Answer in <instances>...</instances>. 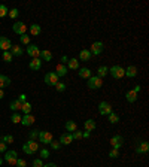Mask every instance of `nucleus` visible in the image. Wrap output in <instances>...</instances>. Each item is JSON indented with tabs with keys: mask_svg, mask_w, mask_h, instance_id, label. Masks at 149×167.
<instances>
[{
	"mask_svg": "<svg viewBox=\"0 0 149 167\" xmlns=\"http://www.w3.org/2000/svg\"><path fill=\"white\" fill-rule=\"evenodd\" d=\"M0 152H6V143L0 142Z\"/></svg>",
	"mask_w": 149,
	"mask_h": 167,
	"instance_id": "nucleus-47",
	"label": "nucleus"
},
{
	"mask_svg": "<svg viewBox=\"0 0 149 167\" xmlns=\"http://www.w3.org/2000/svg\"><path fill=\"white\" fill-rule=\"evenodd\" d=\"M125 99H127L128 103H134V102L137 100V93L136 91H133V90H128L127 94H125Z\"/></svg>",
	"mask_w": 149,
	"mask_h": 167,
	"instance_id": "nucleus-21",
	"label": "nucleus"
},
{
	"mask_svg": "<svg viewBox=\"0 0 149 167\" xmlns=\"http://www.w3.org/2000/svg\"><path fill=\"white\" fill-rule=\"evenodd\" d=\"M28 67H30L31 70H40V67H42V60H40V58H33L30 61V64H28Z\"/></svg>",
	"mask_w": 149,
	"mask_h": 167,
	"instance_id": "nucleus-18",
	"label": "nucleus"
},
{
	"mask_svg": "<svg viewBox=\"0 0 149 167\" xmlns=\"http://www.w3.org/2000/svg\"><path fill=\"white\" fill-rule=\"evenodd\" d=\"M49 157V151L48 149H40V158H48Z\"/></svg>",
	"mask_w": 149,
	"mask_h": 167,
	"instance_id": "nucleus-43",
	"label": "nucleus"
},
{
	"mask_svg": "<svg viewBox=\"0 0 149 167\" xmlns=\"http://www.w3.org/2000/svg\"><path fill=\"white\" fill-rule=\"evenodd\" d=\"M25 164H27V163H25V160H23V158H18L15 166H17V167H25Z\"/></svg>",
	"mask_w": 149,
	"mask_h": 167,
	"instance_id": "nucleus-45",
	"label": "nucleus"
},
{
	"mask_svg": "<svg viewBox=\"0 0 149 167\" xmlns=\"http://www.w3.org/2000/svg\"><path fill=\"white\" fill-rule=\"evenodd\" d=\"M37 139H39V142L44 143V145L51 143V140H52V133H51V131H39Z\"/></svg>",
	"mask_w": 149,
	"mask_h": 167,
	"instance_id": "nucleus-6",
	"label": "nucleus"
},
{
	"mask_svg": "<svg viewBox=\"0 0 149 167\" xmlns=\"http://www.w3.org/2000/svg\"><path fill=\"white\" fill-rule=\"evenodd\" d=\"M21 118H23V117H21L19 113H13L12 117H11V121H12L13 124H19V123H21Z\"/></svg>",
	"mask_w": 149,
	"mask_h": 167,
	"instance_id": "nucleus-34",
	"label": "nucleus"
},
{
	"mask_svg": "<svg viewBox=\"0 0 149 167\" xmlns=\"http://www.w3.org/2000/svg\"><path fill=\"white\" fill-rule=\"evenodd\" d=\"M40 60H45V61H51L52 60V54H51V51L48 50H44V51H40Z\"/></svg>",
	"mask_w": 149,
	"mask_h": 167,
	"instance_id": "nucleus-25",
	"label": "nucleus"
},
{
	"mask_svg": "<svg viewBox=\"0 0 149 167\" xmlns=\"http://www.w3.org/2000/svg\"><path fill=\"white\" fill-rule=\"evenodd\" d=\"M44 167H57V164H54V163H48V164H45Z\"/></svg>",
	"mask_w": 149,
	"mask_h": 167,
	"instance_id": "nucleus-51",
	"label": "nucleus"
},
{
	"mask_svg": "<svg viewBox=\"0 0 149 167\" xmlns=\"http://www.w3.org/2000/svg\"><path fill=\"white\" fill-rule=\"evenodd\" d=\"M13 31L17 34H19V36H23V34H25V31H27V25L24 23H21V21H17L13 24Z\"/></svg>",
	"mask_w": 149,
	"mask_h": 167,
	"instance_id": "nucleus-11",
	"label": "nucleus"
},
{
	"mask_svg": "<svg viewBox=\"0 0 149 167\" xmlns=\"http://www.w3.org/2000/svg\"><path fill=\"white\" fill-rule=\"evenodd\" d=\"M109 157H110V158H118V157H119V151H118V149L112 148V151L109 152Z\"/></svg>",
	"mask_w": 149,
	"mask_h": 167,
	"instance_id": "nucleus-41",
	"label": "nucleus"
},
{
	"mask_svg": "<svg viewBox=\"0 0 149 167\" xmlns=\"http://www.w3.org/2000/svg\"><path fill=\"white\" fill-rule=\"evenodd\" d=\"M133 91H136L137 94L140 93V85H136V87H134V90H133Z\"/></svg>",
	"mask_w": 149,
	"mask_h": 167,
	"instance_id": "nucleus-52",
	"label": "nucleus"
},
{
	"mask_svg": "<svg viewBox=\"0 0 149 167\" xmlns=\"http://www.w3.org/2000/svg\"><path fill=\"white\" fill-rule=\"evenodd\" d=\"M3 97H5V93H3V90H2V88H0V100L3 99Z\"/></svg>",
	"mask_w": 149,
	"mask_h": 167,
	"instance_id": "nucleus-53",
	"label": "nucleus"
},
{
	"mask_svg": "<svg viewBox=\"0 0 149 167\" xmlns=\"http://www.w3.org/2000/svg\"><path fill=\"white\" fill-rule=\"evenodd\" d=\"M19 37H21V44H24V45L30 44V36H25V34H23V36H19Z\"/></svg>",
	"mask_w": 149,
	"mask_h": 167,
	"instance_id": "nucleus-42",
	"label": "nucleus"
},
{
	"mask_svg": "<svg viewBox=\"0 0 149 167\" xmlns=\"http://www.w3.org/2000/svg\"><path fill=\"white\" fill-rule=\"evenodd\" d=\"M9 85H11V79L8 76H5V75H0V88L9 87Z\"/></svg>",
	"mask_w": 149,
	"mask_h": 167,
	"instance_id": "nucleus-28",
	"label": "nucleus"
},
{
	"mask_svg": "<svg viewBox=\"0 0 149 167\" xmlns=\"http://www.w3.org/2000/svg\"><path fill=\"white\" fill-rule=\"evenodd\" d=\"M23 151L25 154L28 155H33L36 151H39V143H36V140H28L23 145Z\"/></svg>",
	"mask_w": 149,
	"mask_h": 167,
	"instance_id": "nucleus-1",
	"label": "nucleus"
},
{
	"mask_svg": "<svg viewBox=\"0 0 149 167\" xmlns=\"http://www.w3.org/2000/svg\"><path fill=\"white\" fill-rule=\"evenodd\" d=\"M21 111L24 112L25 115H28L31 112V103H28V102H24V103H21Z\"/></svg>",
	"mask_w": 149,
	"mask_h": 167,
	"instance_id": "nucleus-30",
	"label": "nucleus"
},
{
	"mask_svg": "<svg viewBox=\"0 0 149 167\" xmlns=\"http://www.w3.org/2000/svg\"><path fill=\"white\" fill-rule=\"evenodd\" d=\"M33 123H34V117H33L31 113L24 115V117L21 118V124H23V125H25V127H30V125H33Z\"/></svg>",
	"mask_w": 149,
	"mask_h": 167,
	"instance_id": "nucleus-16",
	"label": "nucleus"
},
{
	"mask_svg": "<svg viewBox=\"0 0 149 167\" xmlns=\"http://www.w3.org/2000/svg\"><path fill=\"white\" fill-rule=\"evenodd\" d=\"M2 163H3V158H0V166H2Z\"/></svg>",
	"mask_w": 149,
	"mask_h": 167,
	"instance_id": "nucleus-54",
	"label": "nucleus"
},
{
	"mask_svg": "<svg viewBox=\"0 0 149 167\" xmlns=\"http://www.w3.org/2000/svg\"><path fill=\"white\" fill-rule=\"evenodd\" d=\"M110 145L113 149H119L122 145H124V137L119 136V134H116V136H113L110 139Z\"/></svg>",
	"mask_w": 149,
	"mask_h": 167,
	"instance_id": "nucleus-9",
	"label": "nucleus"
},
{
	"mask_svg": "<svg viewBox=\"0 0 149 167\" xmlns=\"http://www.w3.org/2000/svg\"><path fill=\"white\" fill-rule=\"evenodd\" d=\"M84 127H85V131H90V133H91V131L95 128V121H94V119H87V121L84 123Z\"/></svg>",
	"mask_w": 149,
	"mask_h": 167,
	"instance_id": "nucleus-24",
	"label": "nucleus"
},
{
	"mask_svg": "<svg viewBox=\"0 0 149 167\" xmlns=\"http://www.w3.org/2000/svg\"><path fill=\"white\" fill-rule=\"evenodd\" d=\"M148 151H149V143L148 142H142L136 148V152H137V154H148Z\"/></svg>",
	"mask_w": 149,
	"mask_h": 167,
	"instance_id": "nucleus-20",
	"label": "nucleus"
},
{
	"mask_svg": "<svg viewBox=\"0 0 149 167\" xmlns=\"http://www.w3.org/2000/svg\"><path fill=\"white\" fill-rule=\"evenodd\" d=\"M103 87V79L99 78V76H91L88 79V88L90 90H99V88Z\"/></svg>",
	"mask_w": 149,
	"mask_h": 167,
	"instance_id": "nucleus-2",
	"label": "nucleus"
},
{
	"mask_svg": "<svg viewBox=\"0 0 149 167\" xmlns=\"http://www.w3.org/2000/svg\"><path fill=\"white\" fill-rule=\"evenodd\" d=\"M91 52H90V50H82L81 52H79V58L78 60H81V61H90L91 60Z\"/></svg>",
	"mask_w": 149,
	"mask_h": 167,
	"instance_id": "nucleus-19",
	"label": "nucleus"
},
{
	"mask_svg": "<svg viewBox=\"0 0 149 167\" xmlns=\"http://www.w3.org/2000/svg\"><path fill=\"white\" fill-rule=\"evenodd\" d=\"M105 51V44L103 42H94L93 45H91V55H100L101 52Z\"/></svg>",
	"mask_w": 149,
	"mask_h": 167,
	"instance_id": "nucleus-5",
	"label": "nucleus"
},
{
	"mask_svg": "<svg viewBox=\"0 0 149 167\" xmlns=\"http://www.w3.org/2000/svg\"><path fill=\"white\" fill-rule=\"evenodd\" d=\"M112 106L107 103V102H100V105H99V113L100 115H109V113H112Z\"/></svg>",
	"mask_w": 149,
	"mask_h": 167,
	"instance_id": "nucleus-8",
	"label": "nucleus"
},
{
	"mask_svg": "<svg viewBox=\"0 0 149 167\" xmlns=\"http://www.w3.org/2000/svg\"><path fill=\"white\" fill-rule=\"evenodd\" d=\"M49 145H51V148L54 149V151H58V149L61 148V143H60V142H57V140H51V143H49Z\"/></svg>",
	"mask_w": 149,
	"mask_h": 167,
	"instance_id": "nucleus-36",
	"label": "nucleus"
},
{
	"mask_svg": "<svg viewBox=\"0 0 149 167\" xmlns=\"http://www.w3.org/2000/svg\"><path fill=\"white\" fill-rule=\"evenodd\" d=\"M66 130H67V133H73V131L78 130V125H76V123L74 121H72V119H69L67 123H66Z\"/></svg>",
	"mask_w": 149,
	"mask_h": 167,
	"instance_id": "nucleus-22",
	"label": "nucleus"
},
{
	"mask_svg": "<svg viewBox=\"0 0 149 167\" xmlns=\"http://www.w3.org/2000/svg\"><path fill=\"white\" fill-rule=\"evenodd\" d=\"M67 61H69V58H67L66 55H63V57H61V64H66Z\"/></svg>",
	"mask_w": 149,
	"mask_h": 167,
	"instance_id": "nucleus-49",
	"label": "nucleus"
},
{
	"mask_svg": "<svg viewBox=\"0 0 149 167\" xmlns=\"http://www.w3.org/2000/svg\"><path fill=\"white\" fill-rule=\"evenodd\" d=\"M58 79H60V78H58L54 72H49V73L45 75V84H48V85H51V87H55Z\"/></svg>",
	"mask_w": 149,
	"mask_h": 167,
	"instance_id": "nucleus-7",
	"label": "nucleus"
},
{
	"mask_svg": "<svg viewBox=\"0 0 149 167\" xmlns=\"http://www.w3.org/2000/svg\"><path fill=\"white\" fill-rule=\"evenodd\" d=\"M69 72L67 66H64V64H57L55 67V75L58 76V78H61V76H66Z\"/></svg>",
	"mask_w": 149,
	"mask_h": 167,
	"instance_id": "nucleus-14",
	"label": "nucleus"
},
{
	"mask_svg": "<svg viewBox=\"0 0 149 167\" xmlns=\"http://www.w3.org/2000/svg\"><path fill=\"white\" fill-rule=\"evenodd\" d=\"M40 31H42V29H40V25H39V24H31L30 25L31 36H37V34H40Z\"/></svg>",
	"mask_w": 149,
	"mask_h": 167,
	"instance_id": "nucleus-27",
	"label": "nucleus"
},
{
	"mask_svg": "<svg viewBox=\"0 0 149 167\" xmlns=\"http://www.w3.org/2000/svg\"><path fill=\"white\" fill-rule=\"evenodd\" d=\"M8 8L5 6V5H0V18H3V17H6L8 15Z\"/></svg>",
	"mask_w": 149,
	"mask_h": 167,
	"instance_id": "nucleus-37",
	"label": "nucleus"
},
{
	"mask_svg": "<svg viewBox=\"0 0 149 167\" xmlns=\"http://www.w3.org/2000/svg\"><path fill=\"white\" fill-rule=\"evenodd\" d=\"M109 73L112 75V78L121 79V78L124 76V69L121 67V66H112V67L109 69Z\"/></svg>",
	"mask_w": 149,
	"mask_h": 167,
	"instance_id": "nucleus-4",
	"label": "nucleus"
},
{
	"mask_svg": "<svg viewBox=\"0 0 149 167\" xmlns=\"http://www.w3.org/2000/svg\"><path fill=\"white\" fill-rule=\"evenodd\" d=\"M33 167H44L42 158H37V160H34V161H33Z\"/></svg>",
	"mask_w": 149,
	"mask_h": 167,
	"instance_id": "nucleus-44",
	"label": "nucleus"
},
{
	"mask_svg": "<svg viewBox=\"0 0 149 167\" xmlns=\"http://www.w3.org/2000/svg\"><path fill=\"white\" fill-rule=\"evenodd\" d=\"M2 142H5L8 145V143H13V136H11V134H6V136L2 137Z\"/></svg>",
	"mask_w": 149,
	"mask_h": 167,
	"instance_id": "nucleus-38",
	"label": "nucleus"
},
{
	"mask_svg": "<svg viewBox=\"0 0 149 167\" xmlns=\"http://www.w3.org/2000/svg\"><path fill=\"white\" fill-rule=\"evenodd\" d=\"M18 102H21V103H24V102H27V100H25V94H19Z\"/></svg>",
	"mask_w": 149,
	"mask_h": 167,
	"instance_id": "nucleus-48",
	"label": "nucleus"
},
{
	"mask_svg": "<svg viewBox=\"0 0 149 167\" xmlns=\"http://www.w3.org/2000/svg\"><path fill=\"white\" fill-rule=\"evenodd\" d=\"M90 136H91V133H90V131H85V133H82V137H85V139H88Z\"/></svg>",
	"mask_w": 149,
	"mask_h": 167,
	"instance_id": "nucleus-50",
	"label": "nucleus"
},
{
	"mask_svg": "<svg viewBox=\"0 0 149 167\" xmlns=\"http://www.w3.org/2000/svg\"><path fill=\"white\" fill-rule=\"evenodd\" d=\"M8 13H9V17H11V18H17V17L19 15V11L17 9V8H13V9H11Z\"/></svg>",
	"mask_w": 149,
	"mask_h": 167,
	"instance_id": "nucleus-40",
	"label": "nucleus"
},
{
	"mask_svg": "<svg viewBox=\"0 0 149 167\" xmlns=\"http://www.w3.org/2000/svg\"><path fill=\"white\" fill-rule=\"evenodd\" d=\"M37 136H39V130H33L28 133V139H30V140H36Z\"/></svg>",
	"mask_w": 149,
	"mask_h": 167,
	"instance_id": "nucleus-39",
	"label": "nucleus"
},
{
	"mask_svg": "<svg viewBox=\"0 0 149 167\" xmlns=\"http://www.w3.org/2000/svg\"><path fill=\"white\" fill-rule=\"evenodd\" d=\"M12 111H21V102H18V100H13L12 103H11V106H9Z\"/></svg>",
	"mask_w": 149,
	"mask_h": 167,
	"instance_id": "nucleus-31",
	"label": "nucleus"
},
{
	"mask_svg": "<svg viewBox=\"0 0 149 167\" xmlns=\"http://www.w3.org/2000/svg\"><path fill=\"white\" fill-rule=\"evenodd\" d=\"M3 160L6 161L9 166H15V164H17V160H18L17 151H6V152H5V157H3Z\"/></svg>",
	"mask_w": 149,
	"mask_h": 167,
	"instance_id": "nucleus-3",
	"label": "nucleus"
},
{
	"mask_svg": "<svg viewBox=\"0 0 149 167\" xmlns=\"http://www.w3.org/2000/svg\"><path fill=\"white\" fill-rule=\"evenodd\" d=\"M27 54H28L31 58H39L40 50H39L37 45H28V46H27Z\"/></svg>",
	"mask_w": 149,
	"mask_h": 167,
	"instance_id": "nucleus-10",
	"label": "nucleus"
},
{
	"mask_svg": "<svg viewBox=\"0 0 149 167\" xmlns=\"http://www.w3.org/2000/svg\"><path fill=\"white\" fill-rule=\"evenodd\" d=\"M12 48V44H11V40L5 36H0V50L2 51H9Z\"/></svg>",
	"mask_w": 149,
	"mask_h": 167,
	"instance_id": "nucleus-12",
	"label": "nucleus"
},
{
	"mask_svg": "<svg viewBox=\"0 0 149 167\" xmlns=\"http://www.w3.org/2000/svg\"><path fill=\"white\" fill-rule=\"evenodd\" d=\"M107 117H109V123H110V124H116L119 121V117L116 115V113H113V112H112V113H109Z\"/></svg>",
	"mask_w": 149,
	"mask_h": 167,
	"instance_id": "nucleus-32",
	"label": "nucleus"
},
{
	"mask_svg": "<svg viewBox=\"0 0 149 167\" xmlns=\"http://www.w3.org/2000/svg\"><path fill=\"white\" fill-rule=\"evenodd\" d=\"M67 63H69L67 69H72V70H78L79 69V60L78 58H70Z\"/></svg>",
	"mask_w": 149,
	"mask_h": 167,
	"instance_id": "nucleus-26",
	"label": "nucleus"
},
{
	"mask_svg": "<svg viewBox=\"0 0 149 167\" xmlns=\"http://www.w3.org/2000/svg\"><path fill=\"white\" fill-rule=\"evenodd\" d=\"M107 73H109V67H106V66H100V67L97 69V76H99V78H103V76H106Z\"/></svg>",
	"mask_w": 149,
	"mask_h": 167,
	"instance_id": "nucleus-29",
	"label": "nucleus"
},
{
	"mask_svg": "<svg viewBox=\"0 0 149 167\" xmlns=\"http://www.w3.org/2000/svg\"><path fill=\"white\" fill-rule=\"evenodd\" d=\"M12 58H13V55L9 52V51H3V60L6 63H11L12 61Z\"/></svg>",
	"mask_w": 149,
	"mask_h": 167,
	"instance_id": "nucleus-33",
	"label": "nucleus"
},
{
	"mask_svg": "<svg viewBox=\"0 0 149 167\" xmlns=\"http://www.w3.org/2000/svg\"><path fill=\"white\" fill-rule=\"evenodd\" d=\"M78 73H79V78H82V79H90V78L93 76V72L88 67H82Z\"/></svg>",
	"mask_w": 149,
	"mask_h": 167,
	"instance_id": "nucleus-17",
	"label": "nucleus"
},
{
	"mask_svg": "<svg viewBox=\"0 0 149 167\" xmlns=\"http://www.w3.org/2000/svg\"><path fill=\"white\" fill-rule=\"evenodd\" d=\"M72 137H73V139H82V131H73V133H72Z\"/></svg>",
	"mask_w": 149,
	"mask_h": 167,
	"instance_id": "nucleus-46",
	"label": "nucleus"
},
{
	"mask_svg": "<svg viewBox=\"0 0 149 167\" xmlns=\"http://www.w3.org/2000/svg\"><path fill=\"white\" fill-rule=\"evenodd\" d=\"M55 88H57V91H58V93H63V91L66 90V84L58 81V82H57V85H55Z\"/></svg>",
	"mask_w": 149,
	"mask_h": 167,
	"instance_id": "nucleus-35",
	"label": "nucleus"
},
{
	"mask_svg": "<svg viewBox=\"0 0 149 167\" xmlns=\"http://www.w3.org/2000/svg\"><path fill=\"white\" fill-rule=\"evenodd\" d=\"M11 54L13 57H21L23 55V48L19 46V45H12V48H11Z\"/></svg>",
	"mask_w": 149,
	"mask_h": 167,
	"instance_id": "nucleus-23",
	"label": "nucleus"
},
{
	"mask_svg": "<svg viewBox=\"0 0 149 167\" xmlns=\"http://www.w3.org/2000/svg\"><path fill=\"white\" fill-rule=\"evenodd\" d=\"M58 142L61 143V145H70V143L73 142L72 133H63L61 136H60V140H58Z\"/></svg>",
	"mask_w": 149,
	"mask_h": 167,
	"instance_id": "nucleus-13",
	"label": "nucleus"
},
{
	"mask_svg": "<svg viewBox=\"0 0 149 167\" xmlns=\"http://www.w3.org/2000/svg\"><path fill=\"white\" fill-rule=\"evenodd\" d=\"M124 76H128V78H136V76H137V67H136V66H128L127 69H124Z\"/></svg>",
	"mask_w": 149,
	"mask_h": 167,
	"instance_id": "nucleus-15",
	"label": "nucleus"
}]
</instances>
